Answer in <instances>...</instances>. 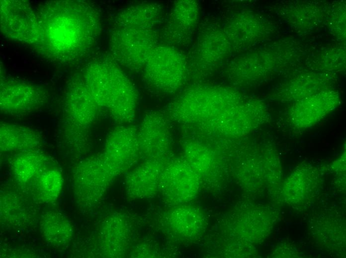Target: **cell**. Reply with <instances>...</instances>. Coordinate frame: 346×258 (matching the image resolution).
Instances as JSON below:
<instances>
[{
  "mask_svg": "<svg viewBox=\"0 0 346 258\" xmlns=\"http://www.w3.org/2000/svg\"><path fill=\"white\" fill-rule=\"evenodd\" d=\"M85 84L98 105L108 109L116 122L128 123L135 118L138 93L117 65L108 61L90 64Z\"/></svg>",
  "mask_w": 346,
  "mask_h": 258,
  "instance_id": "cell-3",
  "label": "cell"
},
{
  "mask_svg": "<svg viewBox=\"0 0 346 258\" xmlns=\"http://www.w3.org/2000/svg\"><path fill=\"white\" fill-rule=\"evenodd\" d=\"M98 105L84 83L72 85L67 93L66 111L76 124H90L96 118Z\"/></svg>",
  "mask_w": 346,
  "mask_h": 258,
  "instance_id": "cell-8",
  "label": "cell"
},
{
  "mask_svg": "<svg viewBox=\"0 0 346 258\" xmlns=\"http://www.w3.org/2000/svg\"><path fill=\"white\" fill-rule=\"evenodd\" d=\"M41 229L43 237L50 245L61 248L71 241L73 234L70 221L65 216L52 212L43 218Z\"/></svg>",
  "mask_w": 346,
  "mask_h": 258,
  "instance_id": "cell-12",
  "label": "cell"
},
{
  "mask_svg": "<svg viewBox=\"0 0 346 258\" xmlns=\"http://www.w3.org/2000/svg\"><path fill=\"white\" fill-rule=\"evenodd\" d=\"M229 41L220 27L211 25L205 28L199 34L193 53V65L203 70H212L220 65L229 53Z\"/></svg>",
  "mask_w": 346,
  "mask_h": 258,
  "instance_id": "cell-7",
  "label": "cell"
},
{
  "mask_svg": "<svg viewBox=\"0 0 346 258\" xmlns=\"http://www.w3.org/2000/svg\"><path fill=\"white\" fill-rule=\"evenodd\" d=\"M37 14L39 36L35 46L54 60L67 62L80 58L92 47L98 34V14L86 2L50 1Z\"/></svg>",
  "mask_w": 346,
  "mask_h": 258,
  "instance_id": "cell-1",
  "label": "cell"
},
{
  "mask_svg": "<svg viewBox=\"0 0 346 258\" xmlns=\"http://www.w3.org/2000/svg\"><path fill=\"white\" fill-rule=\"evenodd\" d=\"M162 17V8L153 2L122 10L110 36V50L114 59L131 70L143 69L148 54L156 46L157 28Z\"/></svg>",
  "mask_w": 346,
  "mask_h": 258,
  "instance_id": "cell-2",
  "label": "cell"
},
{
  "mask_svg": "<svg viewBox=\"0 0 346 258\" xmlns=\"http://www.w3.org/2000/svg\"><path fill=\"white\" fill-rule=\"evenodd\" d=\"M47 93L43 87L15 79L0 84V110L8 115H26L37 110L46 101Z\"/></svg>",
  "mask_w": 346,
  "mask_h": 258,
  "instance_id": "cell-6",
  "label": "cell"
},
{
  "mask_svg": "<svg viewBox=\"0 0 346 258\" xmlns=\"http://www.w3.org/2000/svg\"><path fill=\"white\" fill-rule=\"evenodd\" d=\"M36 178L41 198L46 202L56 200L61 193L63 184L61 172L55 168L46 169Z\"/></svg>",
  "mask_w": 346,
  "mask_h": 258,
  "instance_id": "cell-14",
  "label": "cell"
},
{
  "mask_svg": "<svg viewBox=\"0 0 346 258\" xmlns=\"http://www.w3.org/2000/svg\"><path fill=\"white\" fill-rule=\"evenodd\" d=\"M199 18V7L195 0H178L172 9L169 27L171 34L177 40L186 38L192 33Z\"/></svg>",
  "mask_w": 346,
  "mask_h": 258,
  "instance_id": "cell-10",
  "label": "cell"
},
{
  "mask_svg": "<svg viewBox=\"0 0 346 258\" xmlns=\"http://www.w3.org/2000/svg\"><path fill=\"white\" fill-rule=\"evenodd\" d=\"M41 141L40 133L33 129L12 123L0 124V146L2 151L30 150Z\"/></svg>",
  "mask_w": 346,
  "mask_h": 258,
  "instance_id": "cell-9",
  "label": "cell"
},
{
  "mask_svg": "<svg viewBox=\"0 0 346 258\" xmlns=\"http://www.w3.org/2000/svg\"><path fill=\"white\" fill-rule=\"evenodd\" d=\"M1 28L7 37L36 45L39 36L37 14L21 0L0 2Z\"/></svg>",
  "mask_w": 346,
  "mask_h": 258,
  "instance_id": "cell-5",
  "label": "cell"
},
{
  "mask_svg": "<svg viewBox=\"0 0 346 258\" xmlns=\"http://www.w3.org/2000/svg\"><path fill=\"white\" fill-rule=\"evenodd\" d=\"M185 65L183 57L174 48L156 46L148 54L143 69L151 85L161 90L172 91L183 81Z\"/></svg>",
  "mask_w": 346,
  "mask_h": 258,
  "instance_id": "cell-4",
  "label": "cell"
},
{
  "mask_svg": "<svg viewBox=\"0 0 346 258\" xmlns=\"http://www.w3.org/2000/svg\"><path fill=\"white\" fill-rule=\"evenodd\" d=\"M48 160L43 153L32 150L19 155L13 163V172L16 182L25 184L38 177L46 168Z\"/></svg>",
  "mask_w": 346,
  "mask_h": 258,
  "instance_id": "cell-13",
  "label": "cell"
},
{
  "mask_svg": "<svg viewBox=\"0 0 346 258\" xmlns=\"http://www.w3.org/2000/svg\"><path fill=\"white\" fill-rule=\"evenodd\" d=\"M137 129L133 126L120 127L108 136L103 160L111 169L116 165V162L120 161L122 154L138 147Z\"/></svg>",
  "mask_w": 346,
  "mask_h": 258,
  "instance_id": "cell-11",
  "label": "cell"
}]
</instances>
